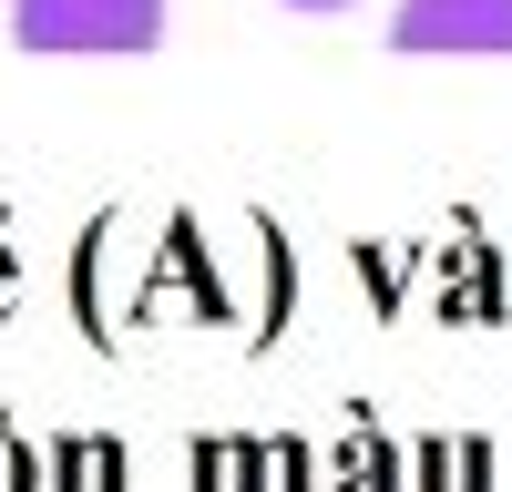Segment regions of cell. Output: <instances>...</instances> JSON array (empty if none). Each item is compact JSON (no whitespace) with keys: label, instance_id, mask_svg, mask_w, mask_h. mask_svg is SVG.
Here are the masks:
<instances>
[{"label":"cell","instance_id":"6da1fadb","mask_svg":"<svg viewBox=\"0 0 512 492\" xmlns=\"http://www.w3.org/2000/svg\"><path fill=\"white\" fill-rule=\"evenodd\" d=\"M21 52H154L164 0H11Z\"/></svg>","mask_w":512,"mask_h":492},{"label":"cell","instance_id":"7a4b0ae2","mask_svg":"<svg viewBox=\"0 0 512 492\" xmlns=\"http://www.w3.org/2000/svg\"><path fill=\"white\" fill-rule=\"evenodd\" d=\"M400 52H512V0H400Z\"/></svg>","mask_w":512,"mask_h":492},{"label":"cell","instance_id":"3957f363","mask_svg":"<svg viewBox=\"0 0 512 492\" xmlns=\"http://www.w3.org/2000/svg\"><path fill=\"white\" fill-rule=\"evenodd\" d=\"M287 11H349V0H287Z\"/></svg>","mask_w":512,"mask_h":492}]
</instances>
